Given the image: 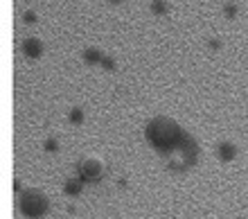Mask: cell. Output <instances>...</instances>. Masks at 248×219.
<instances>
[{
    "label": "cell",
    "mask_w": 248,
    "mask_h": 219,
    "mask_svg": "<svg viewBox=\"0 0 248 219\" xmlns=\"http://www.w3.org/2000/svg\"><path fill=\"white\" fill-rule=\"evenodd\" d=\"M23 20H25V23H36V14H34L32 9H27V12L23 14Z\"/></svg>",
    "instance_id": "obj_13"
},
{
    "label": "cell",
    "mask_w": 248,
    "mask_h": 219,
    "mask_svg": "<svg viewBox=\"0 0 248 219\" xmlns=\"http://www.w3.org/2000/svg\"><path fill=\"white\" fill-rule=\"evenodd\" d=\"M104 174V163L99 158H86L79 165V176L84 181H99Z\"/></svg>",
    "instance_id": "obj_3"
},
{
    "label": "cell",
    "mask_w": 248,
    "mask_h": 219,
    "mask_svg": "<svg viewBox=\"0 0 248 219\" xmlns=\"http://www.w3.org/2000/svg\"><path fill=\"white\" fill-rule=\"evenodd\" d=\"M102 66H104L106 70H113V68H115V59H113V57H104V59H102Z\"/></svg>",
    "instance_id": "obj_12"
},
{
    "label": "cell",
    "mask_w": 248,
    "mask_h": 219,
    "mask_svg": "<svg viewBox=\"0 0 248 219\" xmlns=\"http://www.w3.org/2000/svg\"><path fill=\"white\" fill-rule=\"evenodd\" d=\"M18 208L25 217L39 219L50 210V201H47V197L41 190H25V192H20Z\"/></svg>",
    "instance_id": "obj_2"
},
{
    "label": "cell",
    "mask_w": 248,
    "mask_h": 219,
    "mask_svg": "<svg viewBox=\"0 0 248 219\" xmlns=\"http://www.w3.org/2000/svg\"><path fill=\"white\" fill-rule=\"evenodd\" d=\"M217 156H219L221 161L228 163V161H232V158L237 156V147L232 145V142H221V145L217 147Z\"/></svg>",
    "instance_id": "obj_5"
},
{
    "label": "cell",
    "mask_w": 248,
    "mask_h": 219,
    "mask_svg": "<svg viewBox=\"0 0 248 219\" xmlns=\"http://www.w3.org/2000/svg\"><path fill=\"white\" fill-rule=\"evenodd\" d=\"M147 140L158 149V152H174L178 147H185L189 142V135H185L183 127L167 116H156L147 122Z\"/></svg>",
    "instance_id": "obj_1"
},
{
    "label": "cell",
    "mask_w": 248,
    "mask_h": 219,
    "mask_svg": "<svg viewBox=\"0 0 248 219\" xmlns=\"http://www.w3.org/2000/svg\"><path fill=\"white\" fill-rule=\"evenodd\" d=\"M43 147H46V152H50V154H54V152L59 149V142L54 140V138H47V140H46V145H43Z\"/></svg>",
    "instance_id": "obj_10"
},
{
    "label": "cell",
    "mask_w": 248,
    "mask_h": 219,
    "mask_svg": "<svg viewBox=\"0 0 248 219\" xmlns=\"http://www.w3.org/2000/svg\"><path fill=\"white\" fill-rule=\"evenodd\" d=\"M63 192L70 194V197H77L79 192H81V181L79 179H68L63 185Z\"/></svg>",
    "instance_id": "obj_7"
},
{
    "label": "cell",
    "mask_w": 248,
    "mask_h": 219,
    "mask_svg": "<svg viewBox=\"0 0 248 219\" xmlns=\"http://www.w3.org/2000/svg\"><path fill=\"white\" fill-rule=\"evenodd\" d=\"M208 45H210V48H219L221 43H219V39H210V41H208Z\"/></svg>",
    "instance_id": "obj_14"
},
{
    "label": "cell",
    "mask_w": 248,
    "mask_h": 219,
    "mask_svg": "<svg viewBox=\"0 0 248 219\" xmlns=\"http://www.w3.org/2000/svg\"><path fill=\"white\" fill-rule=\"evenodd\" d=\"M81 57H84L86 64H102L104 54H102V50H97V48H86Z\"/></svg>",
    "instance_id": "obj_6"
},
{
    "label": "cell",
    "mask_w": 248,
    "mask_h": 219,
    "mask_svg": "<svg viewBox=\"0 0 248 219\" xmlns=\"http://www.w3.org/2000/svg\"><path fill=\"white\" fill-rule=\"evenodd\" d=\"M68 120H70L72 124H81V122H84V111L79 109V106H75V109L70 111V116H68Z\"/></svg>",
    "instance_id": "obj_8"
},
{
    "label": "cell",
    "mask_w": 248,
    "mask_h": 219,
    "mask_svg": "<svg viewBox=\"0 0 248 219\" xmlns=\"http://www.w3.org/2000/svg\"><path fill=\"white\" fill-rule=\"evenodd\" d=\"M108 2H115V5H118V2H122V0H108Z\"/></svg>",
    "instance_id": "obj_15"
},
{
    "label": "cell",
    "mask_w": 248,
    "mask_h": 219,
    "mask_svg": "<svg viewBox=\"0 0 248 219\" xmlns=\"http://www.w3.org/2000/svg\"><path fill=\"white\" fill-rule=\"evenodd\" d=\"M151 12L154 14H165L167 12V2H165V0H151Z\"/></svg>",
    "instance_id": "obj_9"
},
{
    "label": "cell",
    "mask_w": 248,
    "mask_h": 219,
    "mask_svg": "<svg viewBox=\"0 0 248 219\" xmlns=\"http://www.w3.org/2000/svg\"><path fill=\"white\" fill-rule=\"evenodd\" d=\"M23 52L30 59H39L43 54V41H39L36 36H30V39L23 41Z\"/></svg>",
    "instance_id": "obj_4"
},
{
    "label": "cell",
    "mask_w": 248,
    "mask_h": 219,
    "mask_svg": "<svg viewBox=\"0 0 248 219\" xmlns=\"http://www.w3.org/2000/svg\"><path fill=\"white\" fill-rule=\"evenodd\" d=\"M223 14H226L228 18H232V16L237 14V5H235V2H228V5H223Z\"/></svg>",
    "instance_id": "obj_11"
}]
</instances>
